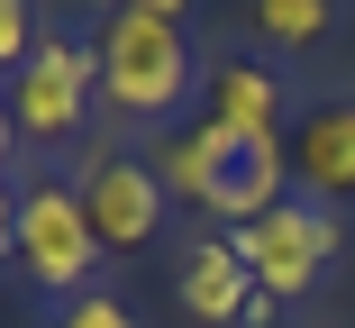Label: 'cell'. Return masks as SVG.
I'll list each match as a JSON object with an SVG mask.
<instances>
[{
  "instance_id": "1",
  "label": "cell",
  "mask_w": 355,
  "mask_h": 328,
  "mask_svg": "<svg viewBox=\"0 0 355 328\" xmlns=\"http://www.w3.org/2000/svg\"><path fill=\"white\" fill-rule=\"evenodd\" d=\"M92 55H101V101H110L119 119H173V110L200 92L191 37L164 28V19H146V10H110V28H101Z\"/></svg>"
},
{
  "instance_id": "2",
  "label": "cell",
  "mask_w": 355,
  "mask_h": 328,
  "mask_svg": "<svg viewBox=\"0 0 355 328\" xmlns=\"http://www.w3.org/2000/svg\"><path fill=\"white\" fill-rule=\"evenodd\" d=\"M92 101H101V55H92L83 37L46 28V37H37V55L19 64V83H10L19 146H37V155L73 146V137H83V119H92Z\"/></svg>"
},
{
  "instance_id": "3",
  "label": "cell",
  "mask_w": 355,
  "mask_h": 328,
  "mask_svg": "<svg viewBox=\"0 0 355 328\" xmlns=\"http://www.w3.org/2000/svg\"><path fill=\"white\" fill-rule=\"evenodd\" d=\"M237 255H246V274H255V292H264V310L273 301H310L319 283H328V265H337V246H346V228H337V210L328 201H282V210H264L255 228H237L228 237Z\"/></svg>"
},
{
  "instance_id": "4",
  "label": "cell",
  "mask_w": 355,
  "mask_h": 328,
  "mask_svg": "<svg viewBox=\"0 0 355 328\" xmlns=\"http://www.w3.org/2000/svg\"><path fill=\"white\" fill-rule=\"evenodd\" d=\"M101 237H92V210H83V191L73 182H28L19 191V265L37 292L55 301H83L101 283Z\"/></svg>"
},
{
  "instance_id": "5",
  "label": "cell",
  "mask_w": 355,
  "mask_h": 328,
  "mask_svg": "<svg viewBox=\"0 0 355 328\" xmlns=\"http://www.w3.org/2000/svg\"><path fill=\"white\" fill-rule=\"evenodd\" d=\"M282 155H292V191L301 201H355V92H310L292 137H282Z\"/></svg>"
},
{
  "instance_id": "6",
  "label": "cell",
  "mask_w": 355,
  "mask_h": 328,
  "mask_svg": "<svg viewBox=\"0 0 355 328\" xmlns=\"http://www.w3.org/2000/svg\"><path fill=\"white\" fill-rule=\"evenodd\" d=\"M73 191H83V210H92V237H101L110 255H128V246H146V237L164 228V210H173L146 155H92Z\"/></svg>"
},
{
  "instance_id": "7",
  "label": "cell",
  "mask_w": 355,
  "mask_h": 328,
  "mask_svg": "<svg viewBox=\"0 0 355 328\" xmlns=\"http://www.w3.org/2000/svg\"><path fill=\"white\" fill-rule=\"evenodd\" d=\"M292 83L273 74V64H255V55H219V74H209V128H228V137H246V146H282L292 137Z\"/></svg>"
},
{
  "instance_id": "8",
  "label": "cell",
  "mask_w": 355,
  "mask_h": 328,
  "mask_svg": "<svg viewBox=\"0 0 355 328\" xmlns=\"http://www.w3.org/2000/svg\"><path fill=\"white\" fill-rule=\"evenodd\" d=\"M173 283H182V310H191L200 328H255V319H264V292H255L246 255H237L228 237H191Z\"/></svg>"
},
{
  "instance_id": "9",
  "label": "cell",
  "mask_w": 355,
  "mask_h": 328,
  "mask_svg": "<svg viewBox=\"0 0 355 328\" xmlns=\"http://www.w3.org/2000/svg\"><path fill=\"white\" fill-rule=\"evenodd\" d=\"M282 201H292V155H282V146H228V164H219V182H209L200 210L228 219V237H237V228H255Z\"/></svg>"
},
{
  "instance_id": "10",
  "label": "cell",
  "mask_w": 355,
  "mask_h": 328,
  "mask_svg": "<svg viewBox=\"0 0 355 328\" xmlns=\"http://www.w3.org/2000/svg\"><path fill=\"white\" fill-rule=\"evenodd\" d=\"M228 146H246V137H228V128H182V137H164L155 146V182H164V201H209V182H219V164H228Z\"/></svg>"
},
{
  "instance_id": "11",
  "label": "cell",
  "mask_w": 355,
  "mask_h": 328,
  "mask_svg": "<svg viewBox=\"0 0 355 328\" xmlns=\"http://www.w3.org/2000/svg\"><path fill=\"white\" fill-rule=\"evenodd\" d=\"M337 10H346V0H246V28L273 55H310V46L337 37Z\"/></svg>"
},
{
  "instance_id": "12",
  "label": "cell",
  "mask_w": 355,
  "mask_h": 328,
  "mask_svg": "<svg viewBox=\"0 0 355 328\" xmlns=\"http://www.w3.org/2000/svg\"><path fill=\"white\" fill-rule=\"evenodd\" d=\"M46 328H137V310H128L119 292H101V283H92L83 301H55V319H46Z\"/></svg>"
},
{
  "instance_id": "13",
  "label": "cell",
  "mask_w": 355,
  "mask_h": 328,
  "mask_svg": "<svg viewBox=\"0 0 355 328\" xmlns=\"http://www.w3.org/2000/svg\"><path fill=\"white\" fill-rule=\"evenodd\" d=\"M37 37H46V28H37L28 0H0V74H10V83H19V64L37 55Z\"/></svg>"
},
{
  "instance_id": "14",
  "label": "cell",
  "mask_w": 355,
  "mask_h": 328,
  "mask_svg": "<svg viewBox=\"0 0 355 328\" xmlns=\"http://www.w3.org/2000/svg\"><path fill=\"white\" fill-rule=\"evenodd\" d=\"M10 255H19V191L0 182V265H10Z\"/></svg>"
},
{
  "instance_id": "15",
  "label": "cell",
  "mask_w": 355,
  "mask_h": 328,
  "mask_svg": "<svg viewBox=\"0 0 355 328\" xmlns=\"http://www.w3.org/2000/svg\"><path fill=\"white\" fill-rule=\"evenodd\" d=\"M119 10H146V19H164V28H182V10H191V0H119Z\"/></svg>"
},
{
  "instance_id": "16",
  "label": "cell",
  "mask_w": 355,
  "mask_h": 328,
  "mask_svg": "<svg viewBox=\"0 0 355 328\" xmlns=\"http://www.w3.org/2000/svg\"><path fill=\"white\" fill-rule=\"evenodd\" d=\"M10 146H19V119H10V92H0V164H10Z\"/></svg>"
}]
</instances>
